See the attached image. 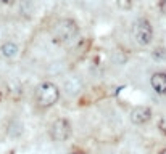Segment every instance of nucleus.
I'll use <instances>...</instances> for the list:
<instances>
[{
	"label": "nucleus",
	"mask_w": 166,
	"mask_h": 154,
	"mask_svg": "<svg viewBox=\"0 0 166 154\" xmlns=\"http://www.w3.org/2000/svg\"><path fill=\"white\" fill-rule=\"evenodd\" d=\"M60 100V88L57 84L53 82H40L34 90V103L37 106V109L40 111H47L53 108Z\"/></svg>",
	"instance_id": "obj_1"
},
{
	"label": "nucleus",
	"mask_w": 166,
	"mask_h": 154,
	"mask_svg": "<svg viewBox=\"0 0 166 154\" xmlns=\"http://www.w3.org/2000/svg\"><path fill=\"white\" fill-rule=\"evenodd\" d=\"M50 35L55 43H68L79 35V26L73 18H61L52 26Z\"/></svg>",
	"instance_id": "obj_2"
},
{
	"label": "nucleus",
	"mask_w": 166,
	"mask_h": 154,
	"mask_svg": "<svg viewBox=\"0 0 166 154\" xmlns=\"http://www.w3.org/2000/svg\"><path fill=\"white\" fill-rule=\"evenodd\" d=\"M73 135V125L68 117H58L55 119L49 127V137L55 143H64L71 138Z\"/></svg>",
	"instance_id": "obj_3"
},
{
	"label": "nucleus",
	"mask_w": 166,
	"mask_h": 154,
	"mask_svg": "<svg viewBox=\"0 0 166 154\" xmlns=\"http://www.w3.org/2000/svg\"><path fill=\"white\" fill-rule=\"evenodd\" d=\"M132 37H134V40L142 47L150 45L152 40H153V26H152V23L147 18L135 19V23L132 26Z\"/></svg>",
	"instance_id": "obj_4"
},
{
	"label": "nucleus",
	"mask_w": 166,
	"mask_h": 154,
	"mask_svg": "<svg viewBox=\"0 0 166 154\" xmlns=\"http://www.w3.org/2000/svg\"><path fill=\"white\" fill-rule=\"evenodd\" d=\"M153 117V111L150 106H145V104H139V106H134L131 109V114H129V119L134 125H145L149 124Z\"/></svg>",
	"instance_id": "obj_5"
},
{
	"label": "nucleus",
	"mask_w": 166,
	"mask_h": 154,
	"mask_svg": "<svg viewBox=\"0 0 166 154\" xmlns=\"http://www.w3.org/2000/svg\"><path fill=\"white\" fill-rule=\"evenodd\" d=\"M150 85L155 90V93H158L161 96H166V72L156 71L150 77Z\"/></svg>",
	"instance_id": "obj_6"
},
{
	"label": "nucleus",
	"mask_w": 166,
	"mask_h": 154,
	"mask_svg": "<svg viewBox=\"0 0 166 154\" xmlns=\"http://www.w3.org/2000/svg\"><path fill=\"white\" fill-rule=\"evenodd\" d=\"M18 45L15 43V42H5L2 47H0V53H2V56H5V58H15L16 55H18Z\"/></svg>",
	"instance_id": "obj_7"
},
{
	"label": "nucleus",
	"mask_w": 166,
	"mask_h": 154,
	"mask_svg": "<svg viewBox=\"0 0 166 154\" xmlns=\"http://www.w3.org/2000/svg\"><path fill=\"white\" fill-rule=\"evenodd\" d=\"M152 58L155 61H166V48L164 47H156L152 52Z\"/></svg>",
	"instance_id": "obj_8"
},
{
	"label": "nucleus",
	"mask_w": 166,
	"mask_h": 154,
	"mask_svg": "<svg viewBox=\"0 0 166 154\" xmlns=\"http://www.w3.org/2000/svg\"><path fill=\"white\" fill-rule=\"evenodd\" d=\"M116 3L121 10H131L134 7V0H116Z\"/></svg>",
	"instance_id": "obj_9"
},
{
	"label": "nucleus",
	"mask_w": 166,
	"mask_h": 154,
	"mask_svg": "<svg viewBox=\"0 0 166 154\" xmlns=\"http://www.w3.org/2000/svg\"><path fill=\"white\" fill-rule=\"evenodd\" d=\"M158 130H160V133L163 135V137H166V114L161 116L160 120H158Z\"/></svg>",
	"instance_id": "obj_10"
},
{
	"label": "nucleus",
	"mask_w": 166,
	"mask_h": 154,
	"mask_svg": "<svg viewBox=\"0 0 166 154\" xmlns=\"http://www.w3.org/2000/svg\"><path fill=\"white\" fill-rule=\"evenodd\" d=\"M158 10L161 15L166 16V0H158Z\"/></svg>",
	"instance_id": "obj_11"
},
{
	"label": "nucleus",
	"mask_w": 166,
	"mask_h": 154,
	"mask_svg": "<svg viewBox=\"0 0 166 154\" xmlns=\"http://www.w3.org/2000/svg\"><path fill=\"white\" fill-rule=\"evenodd\" d=\"M16 2H18V0H0V3L7 5V7H12V5H15Z\"/></svg>",
	"instance_id": "obj_12"
},
{
	"label": "nucleus",
	"mask_w": 166,
	"mask_h": 154,
	"mask_svg": "<svg viewBox=\"0 0 166 154\" xmlns=\"http://www.w3.org/2000/svg\"><path fill=\"white\" fill-rule=\"evenodd\" d=\"M68 154H86V152L82 151V149H78V148H76V149H71Z\"/></svg>",
	"instance_id": "obj_13"
},
{
	"label": "nucleus",
	"mask_w": 166,
	"mask_h": 154,
	"mask_svg": "<svg viewBox=\"0 0 166 154\" xmlns=\"http://www.w3.org/2000/svg\"><path fill=\"white\" fill-rule=\"evenodd\" d=\"M158 154H166V148H161V149L158 151Z\"/></svg>",
	"instance_id": "obj_14"
},
{
	"label": "nucleus",
	"mask_w": 166,
	"mask_h": 154,
	"mask_svg": "<svg viewBox=\"0 0 166 154\" xmlns=\"http://www.w3.org/2000/svg\"><path fill=\"white\" fill-rule=\"evenodd\" d=\"M2 100H3V93H2V90H0V103H2Z\"/></svg>",
	"instance_id": "obj_15"
}]
</instances>
